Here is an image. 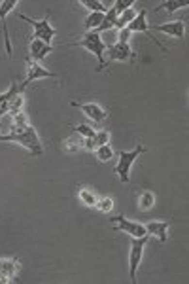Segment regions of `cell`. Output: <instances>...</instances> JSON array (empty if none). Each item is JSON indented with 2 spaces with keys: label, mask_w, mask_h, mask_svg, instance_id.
Wrapping results in <instances>:
<instances>
[{
  "label": "cell",
  "mask_w": 189,
  "mask_h": 284,
  "mask_svg": "<svg viewBox=\"0 0 189 284\" xmlns=\"http://www.w3.org/2000/svg\"><path fill=\"white\" fill-rule=\"evenodd\" d=\"M0 142H19L21 146H25L32 155H40L44 151L42 142H40V136H38L36 129L31 123H25V125H16L14 123L12 125V131L8 133V134H0Z\"/></svg>",
  "instance_id": "obj_1"
},
{
  "label": "cell",
  "mask_w": 189,
  "mask_h": 284,
  "mask_svg": "<svg viewBox=\"0 0 189 284\" xmlns=\"http://www.w3.org/2000/svg\"><path fill=\"white\" fill-rule=\"evenodd\" d=\"M70 46H79V48H85L87 51H91L96 59H98V67H96V70H102L104 67H106V61H104V51H106V48H104V44H102V40H100V34L98 33H85L83 38H79V40H76L72 42Z\"/></svg>",
  "instance_id": "obj_2"
},
{
  "label": "cell",
  "mask_w": 189,
  "mask_h": 284,
  "mask_svg": "<svg viewBox=\"0 0 189 284\" xmlns=\"http://www.w3.org/2000/svg\"><path fill=\"white\" fill-rule=\"evenodd\" d=\"M144 151H146V148H144L142 144H138V146L131 151H125V150L119 151V161H117V165H115L113 172L119 176V180H121L123 184H127V182L131 180L132 163H134V161H136V157H140Z\"/></svg>",
  "instance_id": "obj_3"
},
{
  "label": "cell",
  "mask_w": 189,
  "mask_h": 284,
  "mask_svg": "<svg viewBox=\"0 0 189 284\" xmlns=\"http://www.w3.org/2000/svg\"><path fill=\"white\" fill-rule=\"evenodd\" d=\"M19 19H23V21H27L32 29H34V38L36 40H42V42H46V44H49L51 46V40L55 38L57 34V31L49 25V19L46 17V19H32V17H27V16H19Z\"/></svg>",
  "instance_id": "obj_4"
},
{
  "label": "cell",
  "mask_w": 189,
  "mask_h": 284,
  "mask_svg": "<svg viewBox=\"0 0 189 284\" xmlns=\"http://www.w3.org/2000/svg\"><path fill=\"white\" fill-rule=\"evenodd\" d=\"M150 235H144V237H136L132 239L131 243V252H129V277H131V283H136V269L142 262V254H144V246L148 243Z\"/></svg>",
  "instance_id": "obj_5"
},
{
  "label": "cell",
  "mask_w": 189,
  "mask_h": 284,
  "mask_svg": "<svg viewBox=\"0 0 189 284\" xmlns=\"http://www.w3.org/2000/svg\"><path fill=\"white\" fill-rule=\"evenodd\" d=\"M110 222L113 224V231L127 233V235H131L132 239L148 235L146 227L142 226V224H138V222H131V220H129V218H125V216H113V218H110Z\"/></svg>",
  "instance_id": "obj_6"
},
{
  "label": "cell",
  "mask_w": 189,
  "mask_h": 284,
  "mask_svg": "<svg viewBox=\"0 0 189 284\" xmlns=\"http://www.w3.org/2000/svg\"><path fill=\"white\" fill-rule=\"evenodd\" d=\"M27 67H29L27 76H25V80L19 84V89H21V93H23V89H25V87H27L31 82H36V80H42V78H57V74L49 72L46 67H42L40 63H36V61H27Z\"/></svg>",
  "instance_id": "obj_7"
},
{
  "label": "cell",
  "mask_w": 189,
  "mask_h": 284,
  "mask_svg": "<svg viewBox=\"0 0 189 284\" xmlns=\"http://www.w3.org/2000/svg\"><path fill=\"white\" fill-rule=\"evenodd\" d=\"M74 108H79L81 112L85 114L91 121L94 123H102V121H106V117H108V112L100 106V104H96V102H70Z\"/></svg>",
  "instance_id": "obj_8"
},
{
  "label": "cell",
  "mask_w": 189,
  "mask_h": 284,
  "mask_svg": "<svg viewBox=\"0 0 189 284\" xmlns=\"http://www.w3.org/2000/svg\"><path fill=\"white\" fill-rule=\"evenodd\" d=\"M146 16H148V12H146V10H140V12L136 14V17H134L131 23H129V27H127V29H129L131 33H144V34L151 36L150 25H148V21H146ZM151 38H153V36H151ZM153 42H155V44H157V46H159L163 51H167V50H165V46H163V44H161L157 38H153Z\"/></svg>",
  "instance_id": "obj_9"
},
{
  "label": "cell",
  "mask_w": 189,
  "mask_h": 284,
  "mask_svg": "<svg viewBox=\"0 0 189 284\" xmlns=\"http://www.w3.org/2000/svg\"><path fill=\"white\" fill-rule=\"evenodd\" d=\"M151 31H159L163 34H169L172 38H184V33H186V21L184 19H174L170 23H165V25H151Z\"/></svg>",
  "instance_id": "obj_10"
},
{
  "label": "cell",
  "mask_w": 189,
  "mask_h": 284,
  "mask_svg": "<svg viewBox=\"0 0 189 284\" xmlns=\"http://www.w3.org/2000/svg\"><path fill=\"white\" fill-rule=\"evenodd\" d=\"M17 0H2L0 2V21H2V27H4V42H6V51L8 55L12 57V44H10V36H8V27H6V17L12 10L17 8Z\"/></svg>",
  "instance_id": "obj_11"
},
{
  "label": "cell",
  "mask_w": 189,
  "mask_h": 284,
  "mask_svg": "<svg viewBox=\"0 0 189 284\" xmlns=\"http://www.w3.org/2000/svg\"><path fill=\"white\" fill-rule=\"evenodd\" d=\"M108 51V59L110 61H127V59H134V51L131 50L129 44H113L112 48L106 50Z\"/></svg>",
  "instance_id": "obj_12"
},
{
  "label": "cell",
  "mask_w": 189,
  "mask_h": 284,
  "mask_svg": "<svg viewBox=\"0 0 189 284\" xmlns=\"http://www.w3.org/2000/svg\"><path fill=\"white\" fill-rule=\"evenodd\" d=\"M169 222H163V220H153V222H148L146 224V231L151 237H157L159 243H167V231H169Z\"/></svg>",
  "instance_id": "obj_13"
},
{
  "label": "cell",
  "mask_w": 189,
  "mask_h": 284,
  "mask_svg": "<svg viewBox=\"0 0 189 284\" xmlns=\"http://www.w3.org/2000/svg\"><path fill=\"white\" fill-rule=\"evenodd\" d=\"M49 51H53V48H51L49 44L42 42V40L32 38L31 44H29V53L32 57V61H36V63L38 61H42V59H46V55H47Z\"/></svg>",
  "instance_id": "obj_14"
},
{
  "label": "cell",
  "mask_w": 189,
  "mask_h": 284,
  "mask_svg": "<svg viewBox=\"0 0 189 284\" xmlns=\"http://www.w3.org/2000/svg\"><path fill=\"white\" fill-rule=\"evenodd\" d=\"M17 273V260H0V283L14 281Z\"/></svg>",
  "instance_id": "obj_15"
},
{
  "label": "cell",
  "mask_w": 189,
  "mask_h": 284,
  "mask_svg": "<svg viewBox=\"0 0 189 284\" xmlns=\"http://www.w3.org/2000/svg\"><path fill=\"white\" fill-rule=\"evenodd\" d=\"M17 93H21V89H19V84H16V82L10 85V89H8V91L0 93V117L8 112V102H10V99H12L14 95H17Z\"/></svg>",
  "instance_id": "obj_16"
},
{
  "label": "cell",
  "mask_w": 189,
  "mask_h": 284,
  "mask_svg": "<svg viewBox=\"0 0 189 284\" xmlns=\"http://www.w3.org/2000/svg\"><path fill=\"white\" fill-rule=\"evenodd\" d=\"M188 6V2H184V0H167V2H161L153 12H161V10H165V12H178V10H182V8H186Z\"/></svg>",
  "instance_id": "obj_17"
},
{
  "label": "cell",
  "mask_w": 189,
  "mask_h": 284,
  "mask_svg": "<svg viewBox=\"0 0 189 284\" xmlns=\"http://www.w3.org/2000/svg\"><path fill=\"white\" fill-rule=\"evenodd\" d=\"M134 17H136V10H134V8H129L127 12H123V14H119V16H117V21H115V27H113V29H117V31L127 29V27H129V23H131Z\"/></svg>",
  "instance_id": "obj_18"
},
{
  "label": "cell",
  "mask_w": 189,
  "mask_h": 284,
  "mask_svg": "<svg viewBox=\"0 0 189 284\" xmlns=\"http://www.w3.org/2000/svg\"><path fill=\"white\" fill-rule=\"evenodd\" d=\"M81 4L89 10V14H106L110 10V6L106 2H100V0H81Z\"/></svg>",
  "instance_id": "obj_19"
},
{
  "label": "cell",
  "mask_w": 189,
  "mask_h": 284,
  "mask_svg": "<svg viewBox=\"0 0 189 284\" xmlns=\"http://www.w3.org/2000/svg\"><path fill=\"white\" fill-rule=\"evenodd\" d=\"M78 197H79V201H81L83 205H87V207H94V205H96V199H98L96 193L87 188L79 189V191H78Z\"/></svg>",
  "instance_id": "obj_20"
},
{
  "label": "cell",
  "mask_w": 189,
  "mask_h": 284,
  "mask_svg": "<svg viewBox=\"0 0 189 284\" xmlns=\"http://www.w3.org/2000/svg\"><path fill=\"white\" fill-rule=\"evenodd\" d=\"M102 21H104V14H89L87 17H85V29H87V33H91V31H96L100 25H102Z\"/></svg>",
  "instance_id": "obj_21"
},
{
  "label": "cell",
  "mask_w": 189,
  "mask_h": 284,
  "mask_svg": "<svg viewBox=\"0 0 189 284\" xmlns=\"http://www.w3.org/2000/svg\"><path fill=\"white\" fill-rule=\"evenodd\" d=\"M153 205H155V197H153L151 191H142L138 195V207H140V210H150V208H153Z\"/></svg>",
  "instance_id": "obj_22"
},
{
  "label": "cell",
  "mask_w": 189,
  "mask_h": 284,
  "mask_svg": "<svg viewBox=\"0 0 189 284\" xmlns=\"http://www.w3.org/2000/svg\"><path fill=\"white\" fill-rule=\"evenodd\" d=\"M117 29H110V31H104V33H100V40H102V44H104V48L108 50V48H112L113 44H117Z\"/></svg>",
  "instance_id": "obj_23"
},
{
  "label": "cell",
  "mask_w": 189,
  "mask_h": 284,
  "mask_svg": "<svg viewBox=\"0 0 189 284\" xmlns=\"http://www.w3.org/2000/svg\"><path fill=\"white\" fill-rule=\"evenodd\" d=\"M23 102H25V99H23V93H17L14 95L12 99H10V102H8V112L12 114H17L21 112V108H23Z\"/></svg>",
  "instance_id": "obj_24"
},
{
  "label": "cell",
  "mask_w": 189,
  "mask_h": 284,
  "mask_svg": "<svg viewBox=\"0 0 189 284\" xmlns=\"http://www.w3.org/2000/svg\"><path fill=\"white\" fill-rule=\"evenodd\" d=\"M94 153L98 157V161H110L113 157V148L110 144H104V146H98L94 148Z\"/></svg>",
  "instance_id": "obj_25"
},
{
  "label": "cell",
  "mask_w": 189,
  "mask_h": 284,
  "mask_svg": "<svg viewBox=\"0 0 189 284\" xmlns=\"http://www.w3.org/2000/svg\"><path fill=\"white\" fill-rule=\"evenodd\" d=\"M94 207L98 208L100 212H104V214H106V212H110V210L113 208V199L112 197H98Z\"/></svg>",
  "instance_id": "obj_26"
},
{
  "label": "cell",
  "mask_w": 189,
  "mask_h": 284,
  "mask_svg": "<svg viewBox=\"0 0 189 284\" xmlns=\"http://www.w3.org/2000/svg\"><path fill=\"white\" fill-rule=\"evenodd\" d=\"M63 146H64V150L66 151L74 153V151H78L81 148V140H79V138H74V136H68V138H64Z\"/></svg>",
  "instance_id": "obj_27"
},
{
  "label": "cell",
  "mask_w": 189,
  "mask_h": 284,
  "mask_svg": "<svg viewBox=\"0 0 189 284\" xmlns=\"http://www.w3.org/2000/svg\"><path fill=\"white\" fill-rule=\"evenodd\" d=\"M108 140H110V133H108V131L94 133V136H93L94 148H98V146H104V144H108Z\"/></svg>",
  "instance_id": "obj_28"
},
{
  "label": "cell",
  "mask_w": 189,
  "mask_h": 284,
  "mask_svg": "<svg viewBox=\"0 0 189 284\" xmlns=\"http://www.w3.org/2000/svg\"><path fill=\"white\" fill-rule=\"evenodd\" d=\"M132 6H134V2H132V0H115L112 8L115 10V12H117V16H119V14L127 12L129 8H132Z\"/></svg>",
  "instance_id": "obj_29"
},
{
  "label": "cell",
  "mask_w": 189,
  "mask_h": 284,
  "mask_svg": "<svg viewBox=\"0 0 189 284\" xmlns=\"http://www.w3.org/2000/svg\"><path fill=\"white\" fill-rule=\"evenodd\" d=\"M74 131L78 133V134H81V136H85V138H93L94 133H96L93 127H89V125H78V127H74Z\"/></svg>",
  "instance_id": "obj_30"
}]
</instances>
